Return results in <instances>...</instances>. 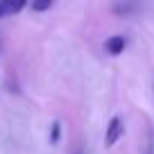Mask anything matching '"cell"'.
Masks as SVG:
<instances>
[{
    "instance_id": "cell-5",
    "label": "cell",
    "mask_w": 154,
    "mask_h": 154,
    "mask_svg": "<svg viewBox=\"0 0 154 154\" xmlns=\"http://www.w3.org/2000/svg\"><path fill=\"white\" fill-rule=\"evenodd\" d=\"M59 134H61V127H59V122H52V131H50V143H57V140H59Z\"/></svg>"
},
{
    "instance_id": "cell-8",
    "label": "cell",
    "mask_w": 154,
    "mask_h": 154,
    "mask_svg": "<svg viewBox=\"0 0 154 154\" xmlns=\"http://www.w3.org/2000/svg\"><path fill=\"white\" fill-rule=\"evenodd\" d=\"M77 154H82V152H77Z\"/></svg>"
},
{
    "instance_id": "cell-6",
    "label": "cell",
    "mask_w": 154,
    "mask_h": 154,
    "mask_svg": "<svg viewBox=\"0 0 154 154\" xmlns=\"http://www.w3.org/2000/svg\"><path fill=\"white\" fill-rule=\"evenodd\" d=\"M147 154H154V134H149V145H147Z\"/></svg>"
},
{
    "instance_id": "cell-7",
    "label": "cell",
    "mask_w": 154,
    "mask_h": 154,
    "mask_svg": "<svg viewBox=\"0 0 154 154\" xmlns=\"http://www.w3.org/2000/svg\"><path fill=\"white\" fill-rule=\"evenodd\" d=\"M5 14H7V11H5V7H2V2H0V18H2Z\"/></svg>"
},
{
    "instance_id": "cell-3",
    "label": "cell",
    "mask_w": 154,
    "mask_h": 154,
    "mask_svg": "<svg viewBox=\"0 0 154 154\" xmlns=\"http://www.w3.org/2000/svg\"><path fill=\"white\" fill-rule=\"evenodd\" d=\"M0 2H2L7 14H18V11L27 5V0H0Z\"/></svg>"
},
{
    "instance_id": "cell-4",
    "label": "cell",
    "mask_w": 154,
    "mask_h": 154,
    "mask_svg": "<svg viewBox=\"0 0 154 154\" xmlns=\"http://www.w3.org/2000/svg\"><path fill=\"white\" fill-rule=\"evenodd\" d=\"M54 0H32V11H48Z\"/></svg>"
},
{
    "instance_id": "cell-1",
    "label": "cell",
    "mask_w": 154,
    "mask_h": 154,
    "mask_svg": "<svg viewBox=\"0 0 154 154\" xmlns=\"http://www.w3.org/2000/svg\"><path fill=\"white\" fill-rule=\"evenodd\" d=\"M122 131H125V122H122V118H120V116H113V118L109 120V127H106V140H104V143L109 145V147L116 145L118 140L122 138Z\"/></svg>"
},
{
    "instance_id": "cell-2",
    "label": "cell",
    "mask_w": 154,
    "mask_h": 154,
    "mask_svg": "<svg viewBox=\"0 0 154 154\" xmlns=\"http://www.w3.org/2000/svg\"><path fill=\"white\" fill-rule=\"evenodd\" d=\"M125 48H127V38L120 36V34L109 36V38L104 41V50H106L109 54H113V57H116V54H122V52H125Z\"/></svg>"
}]
</instances>
